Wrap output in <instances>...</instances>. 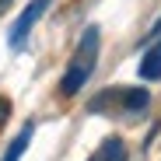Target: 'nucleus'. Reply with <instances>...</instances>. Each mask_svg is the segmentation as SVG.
Masks as SVG:
<instances>
[{"label":"nucleus","instance_id":"obj_1","mask_svg":"<svg viewBox=\"0 0 161 161\" xmlns=\"http://www.w3.org/2000/svg\"><path fill=\"white\" fill-rule=\"evenodd\" d=\"M95 60H98V28L91 25V28H84V35H80L74 56H70V67H67V74L60 80V95L63 98H70V95H77L84 88V80L95 70Z\"/></svg>","mask_w":161,"mask_h":161},{"label":"nucleus","instance_id":"obj_2","mask_svg":"<svg viewBox=\"0 0 161 161\" xmlns=\"http://www.w3.org/2000/svg\"><path fill=\"white\" fill-rule=\"evenodd\" d=\"M49 4H53V0H32V4L18 14V21L11 25V39H7L11 49H25V42H28V32L35 28V21L49 11Z\"/></svg>","mask_w":161,"mask_h":161},{"label":"nucleus","instance_id":"obj_3","mask_svg":"<svg viewBox=\"0 0 161 161\" xmlns=\"http://www.w3.org/2000/svg\"><path fill=\"white\" fill-rule=\"evenodd\" d=\"M140 77H144V80H161V35H158V42L144 53V60H140Z\"/></svg>","mask_w":161,"mask_h":161},{"label":"nucleus","instance_id":"obj_4","mask_svg":"<svg viewBox=\"0 0 161 161\" xmlns=\"http://www.w3.org/2000/svg\"><path fill=\"white\" fill-rule=\"evenodd\" d=\"M32 130H35V126L28 123V126H25V130L18 133V137L7 144V151H4V158H0V161H21V154L28 151V144H32Z\"/></svg>","mask_w":161,"mask_h":161},{"label":"nucleus","instance_id":"obj_5","mask_svg":"<svg viewBox=\"0 0 161 161\" xmlns=\"http://www.w3.org/2000/svg\"><path fill=\"white\" fill-rule=\"evenodd\" d=\"M147 102H151V95H147L144 88H126V91H123V109H126V112L147 109Z\"/></svg>","mask_w":161,"mask_h":161},{"label":"nucleus","instance_id":"obj_6","mask_svg":"<svg viewBox=\"0 0 161 161\" xmlns=\"http://www.w3.org/2000/svg\"><path fill=\"white\" fill-rule=\"evenodd\" d=\"M102 161H119L123 158V140H116V137H109L102 144V154H98Z\"/></svg>","mask_w":161,"mask_h":161},{"label":"nucleus","instance_id":"obj_7","mask_svg":"<svg viewBox=\"0 0 161 161\" xmlns=\"http://www.w3.org/2000/svg\"><path fill=\"white\" fill-rule=\"evenodd\" d=\"M4 119H7V102L0 98V123H4Z\"/></svg>","mask_w":161,"mask_h":161},{"label":"nucleus","instance_id":"obj_8","mask_svg":"<svg viewBox=\"0 0 161 161\" xmlns=\"http://www.w3.org/2000/svg\"><path fill=\"white\" fill-rule=\"evenodd\" d=\"M7 7H11V0H0V11H7Z\"/></svg>","mask_w":161,"mask_h":161},{"label":"nucleus","instance_id":"obj_9","mask_svg":"<svg viewBox=\"0 0 161 161\" xmlns=\"http://www.w3.org/2000/svg\"><path fill=\"white\" fill-rule=\"evenodd\" d=\"M91 161H102V158H91Z\"/></svg>","mask_w":161,"mask_h":161},{"label":"nucleus","instance_id":"obj_10","mask_svg":"<svg viewBox=\"0 0 161 161\" xmlns=\"http://www.w3.org/2000/svg\"><path fill=\"white\" fill-rule=\"evenodd\" d=\"M119 161H123V158H119Z\"/></svg>","mask_w":161,"mask_h":161}]
</instances>
